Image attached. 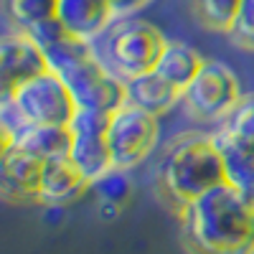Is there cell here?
Wrapping results in <instances>:
<instances>
[{
  "mask_svg": "<svg viewBox=\"0 0 254 254\" xmlns=\"http://www.w3.org/2000/svg\"><path fill=\"white\" fill-rule=\"evenodd\" d=\"M125 92H127V104L140 107L145 112H150L155 117L171 112V107L176 102H181V92L168 84L163 76H158L155 71L140 74L135 79L125 81Z\"/></svg>",
  "mask_w": 254,
  "mask_h": 254,
  "instance_id": "14",
  "label": "cell"
},
{
  "mask_svg": "<svg viewBox=\"0 0 254 254\" xmlns=\"http://www.w3.org/2000/svg\"><path fill=\"white\" fill-rule=\"evenodd\" d=\"M201 66H203V59L196 49L178 44V41H168L153 71L158 76H163L168 84H173L178 92H183L193 81V76L198 74Z\"/></svg>",
  "mask_w": 254,
  "mask_h": 254,
  "instance_id": "16",
  "label": "cell"
},
{
  "mask_svg": "<svg viewBox=\"0 0 254 254\" xmlns=\"http://www.w3.org/2000/svg\"><path fill=\"white\" fill-rule=\"evenodd\" d=\"M190 254H254V198L221 183L181 208Z\"/></svg>",
  "mask_w": 254,
  "mask_h": 254,
  "instance_id": "1",
  "label": "cell"
},
{
  "mask_svg": "<svg viewBox=\"0 0 254 254\" xmlns=\"http://www.w3.org/2000/svg\"><path fill=\"white\" fill-rule=\"evenodd\" d=\"M239 3L242 0H193L201 23L211 31H224V33H229L234 26Z\"/></svg>",
  "mask_w": 254,
  "mask_h": 254,
  "instance_id": "19",
  "label": "cell"
},
{
  "mask_svg": "<svg viewBox=\"0 0 254 254\" xmlns=\"http://www.w3.org/2000/svg\"><path fill=\"white\" fill-rule=\"evenodd\" d=\"M92 183L81 176V171L71 163V158H56L44 163V173H41V190L38 201L46 206H66L76 201Z\"/></svg>",
  "mask_w": 254,
  "mask_h": 254,
  "instance_id": "12",
  "label": "cell"
},
{
  "mask_svg": "<svg viewBox=\"0 0 254 254\" xmlns=\"http://www.w3.org/2000/svg\"><path fill=\"white\" fill-rule=\"evenodd\" d=\"M107 127H110V115L97 110H76L69 125L71 130L69 158L89 183H94L97 178H102L115 168L107 142Z\"/></svg>",
  "mask_w": 254,
  "mask_h": 254,
  "instance_id": "8",
  "label": "cell"
},
{
  "mask_svg": "<svg viewBox=\"0 0 254 254\" xmlns=\"http://www.w3.org/2000/svg\"><path fill=\"white\" fill-rule=\"evenodd\" d=\"M117 18L110 0H59L56 3V20L71 36L94 41L112 26Z\"/></svg>",
  "mask_w": 254,
  "mask_h": 254,
  "instance_id": "11",
  "label": "cell"
},
{
  "mask_svg": "<svg viewBox=\"0 0 254 254\" xmlns=\"http://www.w3.org/2000/svg\"><path fill=\"white\" fill-rule=\"evenodd\" d=\"M13 102L31 125H64L69 127L76 115V102L59 74L51 69L26 81L13 94Z\"/></svg>",
  "mask_w": 254,
  "mask_h": 254,
  "instance_id": "7",
  "label": "cell"
},
{
  "mask_svg": "<svg viewBox=\"0 0 254 254\" xmlns=\"http://www.w3.org/2000/svg\"><path fill=\"white\" fill-rule=\"evenodd\" d=\"M158 132H160L158 117L140 107L122 104L117 112H112L107 127V142H110L115 168L130 171V168L140 165L153 153Z\"/></svg>",
  "mask_w": 254,
  "mask_h": 254,
  "instance_id": "6",
  "label": "cell"
},
{
  "mask_svg": "<svg viewBox=\"0 0 254 254\" xmlns=\"http://www.w3.org/2000/svg\"><path fill=\"white\" fill-rule=\"evenodd\" d=\"M59 76L69 87L79 110H97V112L112 115L122 107V104H127L125 79L115 76L97 59V54L71 64V66L64 69Z\"/></svg>",
  "mask_w": 254,
  "mask_h": 254,
  "instance_id": "5",
  "label": "cell"
},
{
  "mask_svg": "<svg viewBox=\"0 0 254 254\" xmlns=\"http://www.w3.org/2000/svg\"><path fill=\"white\" fill-rule=\"evenodd\" d=\"M239 81L221 61H203L193 81L181 92L183 107L206 122H224L242 99Z\"/></svg>",
  "mask_w": 254,
  "mask_h": 254,
  "instance_id": "4",
  "label": "cell"
},
{
  "mask_svg": "<svg viewBox=\"0 0 254 254\" xmlns=\"http://www.w3.org/2000/svg\"><path fill=\"white\" fill-rule=\"evenodd\" d=\"M229 36L237 46L254 51V0H242L239 3V13L234 18Z\"/></svg>",
  "mask_w": 254,
  "mask_h": 254,
  "instance_id": "21",
  "label": "cell"
},
{
  "mask_svg": "<svg viewBox=\"0 0 254 254\" xmlns=\"http://www.w3.org/2000/svg\"><path fill=\"white\" fill-rule=\"evenodd\" d=\"M216 142H219V150L224 158L226 183L242 190L244 196L254 198V147L234 140L224 130L216 135Z\"/></svg>",
  "mask_w": 254,
  "mask_h": 254,
  "instance_id": "15",
  "label": "cell"
},
{
  "mask_svg": "<svg viewBox=\"0 0 254 254\" xmlns=\"http://www.w3.org/2000/svg\"><path fill=\"white\" fill-rule=\"evenodd\" d=\"M221 183H226V173L216 135L190 132L168 147L160 163V188L178 208Z\"/></svg>",
  "mask_w": 254,
  "mask_h": 254,
  "instance_id": "2",
  "label": "cell"
},
{
  "mask_svg": "<svg viewBox=\"0 0 254 254\" xmlns=\"http://www.w3.org/2000/svg\"><path fill=\"white\" fill-rule=\"evenodd\" d=\"M3 142H13L20 150L31 153L33 158H38L41 163L46 160H56V158H66L71 150V130L64 125H26L15 137L3 140Z\"/></svg>",
  "mask_w": 254,
  "mask_h": 254,
  "instance_id": "13",
  "label": "cell"
},
{
  "mask_svg": "<svg viewBox=\"0 0 254 254\" xmlns=\"http://www.w3.org/2000/svg\"><path fill=\"white\" fill-rule=\"evenodd\" d=\"M59 0H5V10L18 31H28L41 20H49L56 15Z\"/></svg>",
  "mask_w": 254,
  "mask_h": 254,
  "instance_id": "18",
  "label": "cell"
},
{
  "mask_svg": "<svg viewBox=\"0 0 254 254\" xmlns=\"http://www.w3.org/2000/svg\"><path fill=\"white\" fill-rule=\"evenodd\" d=\"M221 130L226 135H231L234 140L239 142H247L254 147V92L252 94H244L239 99V104L234 110H231V115L224 120V127Z\"/></svg>",
  "mask_w": 254,
  "mask_h": 254,
  "instance_id": "20",
  "label": "cell"
},
{
  "mask_svg": "<svg viewBox=\"0 0 254 254\" xmlns=\"http://www.w3.org/2000/svg\"><path fill=\"white\" fill-rule=\"evenodd\" d=\"M110 3H112V8L120 18V15H135L140 8H145L150 3V0H110Z\"/></svg>",
  "mask_w": 254,
  "mask_h": 254,
  "instance_id": "22",
  "label": "cell"
},
{
  "mask_svg": "<svg viewBox=\"0 0 254 254\" xmlns=\"http://www.w3.org/2000/svg\"><path fill=\"white\" fill-rule=\"evenodd\" d=\"M49 71V61L41 46L26 33L13 31L0 41V97H10L18 87Z\"/></svg>",
  "mask_w": 254,
  "mask_h": 254,
  "instance_id": "9",
  "label": "cell"
},
{
  "mask_svg": "<svg viewBox=\"0 0 254 254\" xmlns=\"http://www.w3.org/2000/svg\"><path fill=\"white\" fill-rule=\"evenodd\" d=\"M165 44L168 41L153 23L135 15H120L92 46L104 66L127 81L153 71Z\"/></svg>",
  "mask_w": 254,
  "mask_h": 254,
  "instance_id": "3",
  "label": "cell"
},
{
  "mask_svg": "<svg viewBox=\"0 0 254 254\" xmlns=\"http://www.w3.org/2000/svg\"><path fill=\"white\" fill-rule=\"evenodd\" d=\"M44 163L13 142H3L0 158V188L8 201H38Z\"/></svg>",
  "mask_w": 254,
  "mask_h": 254,
  "instance_id": "10",
  "label": "cell"
},
{
  "mask_svg": "<svg viewBox=\"0 0 254 254\" xmlns=\"http://www.w3.org/2000/svg\"><path fill=\"white\" fill-rule=\"evenodd\" d=\"M89 188L94 190L99 206L104 211H110V214H117V208L132 193L130 176H127V171H122V168H112V171H107L102 178H97Z\"/></svg>",
  "mask_w": 254,
  "mask_h": 254,
  "instance_id": "17",
  "label": "cell"
}]
</instances>
